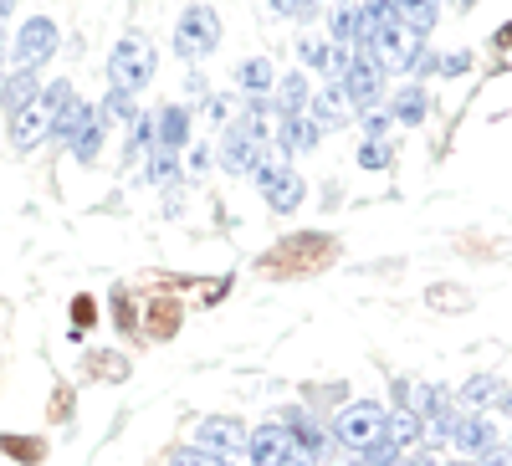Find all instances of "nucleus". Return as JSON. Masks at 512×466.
<instances>
[{"label":"nucleus","mask_w":512,"mask_h":466,"mask_svg":"<svg viewBox=\"0 0 512 466\" xmlns=\"http://www.w3.org/2000/svg\"><path fill=\"white\" fill-rule=\"evenodd\" d=\"M0 67H6V36H0Z\"/></svg>","instance_id":"obj_39"},{"label":"nucleus","mask_w":512,"mask_h":466,"mask_svg":"<svg viewBox=\"0 0 512 466\" xmlns=\"http://www.w3.org/2000/svg\"><path fill=\"white\" fill-rule=\"evenodd\" d=\"M236 82H241L246 93H267L272 82H277V72H272V62H267V57H251V62H241V67H236Z\"/></svg>","instance_id":"obj_22"},{"label":"nucleus","mask_w":512,"mask_h":466,"mask_svg":"<svg viewBox=\"0 0 512 466\" xmlns=\"http://www.w3.org/2000/svg\"><path fill=\"white\" fill-rule=\"evenodd\" d=\"M57 47H62V36H57V21H52V16H31V21L21 26V36H16L21 67H47V62L57 57Z\"/></svg>","instance_id":"obj_9"},{"label":"nucleus","mask_w":512,"mask_h":466,"mask_svg":"<svg viewBox=\"0 0 512 466\" xmlns=\"http://www.w3.org/2000/svg\"><path fill=\"white\" fill-rule=\"evenodd\" d=\"M395 6H410V0H395Z\"/></svg>","instance_id":"obj_42"},{"label":"nucleus","mask_w":512,"mask_h":466,"mask_svg":"<svg viewBox=\"0 0 512 466\" xmlns=\"http://www.w3.org/2000/svg\"><path fill=\"white\" fill-rule=\"evenodd\" d=\"M195 451H205L210 461H236L246 456V426L231 415H205L195 431Z\"/></svg>","instance_id":"obj_7"},{"label":"nucleus","mask_w":512,"mask_h":466,"mask_svg":"<svg viewBox=\"0 0 512 466\" xmlns=\"http://www.w3.org/2000/svg\"><path fill=\"white\" fill-rule=\"evenodd\" d=\"M221 164L231 169V175H256V169L267 164V144L256 139L246 123H231V129H226V159Z\"/></svg>","instance_id":"obj_11"},{"label":"nucleus","mask_w":512,"mask_h":466,"mask_svg":"<svg viewBox=\"0 0 512 466\" xmlns=\"http://www.w3.org/2000/svg\"><path fill=\"white\" fill-rule=\"evenodd\" d=\"M359 164L364 169H384V164H390V144H364L359 149Z\"/></svg>","instance_id":"obj_31"},{"label":"nucleus","mask_w":512,"mask_h":466,"mask_svg":"<svg viewBox=\"0 0 512 466\" xmlns=\"http://www.w3.org/2000/svg\"><path fill=\"white\" fill-rule=\"evenodd\" d=\"M308 118L318 123V129H344L349 113H344V88H323L308 98Z\"/></svg>","instance_id":"obj_17"},{"label":"nucleus","mask_w":512,"mask_h":466,"mask_svg":"<svg viewBox=\"0 0 512 466\" xmlns=\"http://www.w3.org/2000/svg\"><path fill=\"white\" fill-rule=\"evenodd\" d=\"M390 466H415V461H405V451H400V456H395V461H390Z\"/></svg>","instance_id":"obj_38"},{"label":"nucleus","mask_w":512,"mask_h":466,"mask_svg":"<svg viewBox=\"0 0 512 466\" xmlns=\"http://www.w3.org/2000/svg\"><path fill=\"white\" fill-rule=\"evenodd\" d=\"M313 6L318 0H272V11H282V16H313Z\"/></svg>","instance_id":"obj_33"},{"label":"nucleus","mask_w":512,"mask_h":466,"mask_svg":"<svg viewBox=\"0 0 512 466\" xmlns=\"http://www.w3.org/2000/svg\"><path fill=\"white\" fill-rule=\"evenodd\" d=\"M246 456H251V466H282L292 456V431L287 426H256L246 436Z\"/></svg>","instance_id":"obj_12"},{"label":"nucleus","mask_w":512,"mask_h":466,"mask_svg":"<svg viewBox=\"0 0 512 466\" xmlns=\"http://www.w3.org/2000/svg\"><path fill=\"white\" fill-rule=\"evenodd\" d=\"M333 241L328 236H313V231H303L297 241H287V246H277V251H267L262 257V272H272V277H313L323 262H333Z\"/></svg>","instance_id":"obj_3"},{"label":"nucleus","mask_w":512,"mask_h":466,"mask_svg":"<svg viewBox=\"0 0 512 466\" xmlns=\"http://www.w3.org/2000/svg\"><path fill=\"white\" fill-rule=\"evenodd\" d=\"M154 144L169 149V154H180V149L190 144V108H180V103L159 108V118H154Z\"/></svg>","instance_id":"obj_13"},{"label":"nucleus","mask_w":512,"mask_h":466,"mask_svg":"<svg viewBox=\"0 0 512 466\" xmlns=\"http://www.w3.org/2000/svg\"><path fill=\"white\" fill-rule=\"evenodd\" d=\"M169 466H210V456L195 451V446H175V451H169Z\"/></svg>","instance_id":"obj_32"},{"label":"nucleus","mask_w":512,"mask_h":466,"mask_svg":"<svg viewBox=\"0 0 512 466\" xmlns=\"http://www.w3.org/2000/svg\"><path fill=\"white\" fill-rule=\"evenodd\" d=\"M16 11V0H0V26H6V16Z\"/></svg>","instance_id":"obj_36"},{"label":"nucleus","mask_w":512,"mask_h":466,"mask_svg":"<svg viewBox=\"0 0 512 466\" xmlns=\"http://www.w3.org/2000/svg\"><path fill=\"white\" fill-rule=\"evenodd\" d=\"M77 93H72V82L67 77H57V82H47L16 118H11V144L26 154V149H36L41 139H52V129H57V118L67 113V103H72Z\"/></svg>","instance_id":"obj_1"},{"label":"nucleus","mask_w":512,"mask_h":466,"mask_svg":"<svg viewBox=\"0 0 512 466\" xmlns=\"http://www.w3.org/2000/svg\"><path fill=\"white\" fill-rule=\"evenodd\" d=\"M0 451L26 461V466H36L41 456H47V441H36V436H0Z\"/></svg>","instance_id":"obj_24"},{"label":"nucleus","mask_w":512,"mask_h":466,"mask_svg":"<svg viewBox=\"0 0 512 466\" xmlns=\"http://www.w3.org/2000/svg\"><path fill=\"white\" fill-rule=\"evenodd\" d=\"M425 113H431V98H425V88H400L390 98V118L395 123H425Z\"/></svg>","instance_id":"obj_20"},{"label":"nucleus","mask_w":512,"mask_h":466,"mask_svg":"<svg viewBox=\"0 0 512 466\" xmlns=\"http://www.w3.org/2000/svg\"><path fill=\"white\" fill-rule=\"evenodd\" d=\"M103 134H108V123H103V113H98V103H93V113L82 118V129L67 139V154H72V159H82V164H93V159H98V149H103Z\"/></svg>","instance_id":"obj_16"},{"label":"nucleus","mask_w":512,"mask_h":466,"mask_svg":"<svg viewBox=\"0 0 512 466\" xmlns=\"http://www.w3.org/2000/svg\"><path fill=\"white\" fill-rule=\"evenodd\" d=\"M466 410H487V405H497L502 400V385H497V379L492 374H477V379H466V385H461V395H456Z\"/></svg>","instance_id":"obj_21"},{"label":"nucleus","mask_w":512,"mask_h":466,"mask_svg":"<svg viewBox=\"0 0 512 466\" xmlns=\"http://www.w3.org/2000/svg\"><path fill=\"white\" fill-rule=\"evenodd\" d=\"M256 190L267 195L272 210H297L303 205V180H297L282 159H267L262 169H256Z\"/></svg>","instance_id":"obj_10"},{"label":"nucleus","mask_w":512,"mask_h":466,"mask_svg":"<svg viewBox=\"0 0 512 466\" xmlns=\"http://www.w3.org/2000/svg\"><path fill=\"white\" fill-rule=\"evenodd\" d=\"M446 466H472V461H446Z\"/></svg>","instance_id":"obj_40"},{"label":"nucleus","mask_w":512,"mask_h":466,"mask_svg":"<svg viewBox=\"0 0 512 466\" xmlns=\"http://www.w3.org/2000/svg\"><path fill=\"white\" fill-rule=\"evenodd\" d=\"M384 420H390V410H384V405L359 400V405H349V410H338V420H333V441H338V446H349V451H369V446L384 441Z\"/></svg>","instance_id":"obj_5"},{"label":"nucleus","mask_w":512,"mask_h":466,"mask_svg":"<svg viewBox=\"0 0 512 466\" xmlns=\"http://www.w3.org/2000/svg\"><path fill=\"white\" fill-rule=\"evenodd\" d=\"M420 436H425V420H420V410H410V405L390 410V420H384V441H395L400 451H410Z\"/></svg>","instance_id":"obj_18"},{"label":"nucleus","mask_w":512,"mask_h":466,"mask_svg":"<svg viewBox=\"0 0 512 466\" xmlns=\"http://www.w3.org/2000/svg\"><path fill=\"white\" fill-rule=\"evenodd\" d=\"M333 47H349V41H359V6H344L333 11V31H328Z\"/></svg>","instance_id":"obj_25"},{"label":"nucleus","mask_w":512,"mask_h":466,"mask_svg":"<svg viewBox=\"0 0 512 466\" xmlns=\"http://www.w3.org/2000/svg\"><path fill=\"white\" fill-rule=\"evenodd\" d=\"M98 113H103V123H134V118H139V113H134V98L118 93V88H108V98L98 103Z\"/></svg>","instance_id":"obj_26"},{"label":"nucleus","mask_w":512,"mask_h":466,"mask_svg":"<svg viewBox=\"0 0 512 466\" xmlns=\"http://www.w3.org/2000/svg\"><path fill=\"white\" fill-rule=\"evenodd\" d=\"M308 77L303 72H287L282 82H277V113L282 118H292V113H308Z\"/></svg>","instance_id":"obj_19"},{"label":"nucleus","mask_w":512,"mask_h":466,"mask_svg":"<svg viewBox=\"0 0 512 466\" xmlns=\"http://www.w3.org/2000/svg\"><path fill=\"white\" fill-rule=\"evenodd\" d=\"M400 21L425 41V36H431V26H436V0H410V6H400Z\"/></svg>","instance_id":"obj_23"},{"label":"nucleus","mask_w":512,"mask_h":466,"mask_svg":"<svg viewBox=\"0 0 512 466\" xmlns=\"http://www.w3.org/2000/svg\"><path fill=\"white\" fill-rule=\"evenodd\" d=\"M456 6H472V0H456Z\"/></svg>","instance_id":"obj_41"},{"label":"nucleus","mask_w":512,"mask_h":466,"mask_svg":"<svg viewBox=\"0 0 512 466\" xmlns=\"http://www.w3.org/2000/svg\"><path fill=\"white\" fill-rule=\"evenodd\" d=\"M482 466H512V446H492V451H482Z\"/></svg>","instance_id":"obj_34"},{"label":"nucleus","mask_w":512,"mask_h":466,"mask_svg":"<svg viewBox=\"0 0 512 466\" xmlns=\"http://www.w3.org/2000/svg\"><path fill=\"white\" fill-rule=\"evenodd\" d=\"M149 175L164 185V180H175L180 175V164H175V154H169V149H154V164H149Z\"/></svg>","instance_id":"obj_28"},{"label":"nucleus","mask_w":512,"mask_h":466,"mask_svg":"<svg viewBox=\"0 0 512 466\" xmlns=\"http://www.w3.org/2000/svg\"><path fill=\"white\" fill-rule=\"evenodd\" d=\"M497 405H502V410H512V390H502V400H497Z\"/></svg>","instance_id":"obj_37"},{"label":"nucleus","mask_w":512,"mask_h":466,"mask_svg":"<svg viewBox=\"0 0 512 466\" xmlns=\"http://www.w3.org/2000/svg\"><path fill=\"white\" fill-rule=\"evenodd\" d=\"M72 323H77V333L93 328V323H98V303H93V298H77V303H72Z\"/></svg>","instance_id":"obj_30"},{"label":"nucleus","mask_w":512,"mask_h":466,"mask_svg":"<svg viewBox=\"0 0 512 466\" xmlns=\"http://www.w3.org/2000/svg\"><path fill=\"white\" fill-rule=\"evenodd\" d=\"M303 57H308L318 72H333V47H328V41H303Z\"/></svg>","instance_id":"obj_29"},{"label":"nucleus","mask_w":512,"mask_h":466,"mask_svg":"<svg viewBox=\"0 0 512 466\" xmlns=\"http://www.w3.org/2000/svg\"><path fill=\"white\" fill-rule=\"evenodd\" d=\"M149 318H154L149 328H154L159 338H175V328H180V308H175V303H154V313H149Z\"/></svg>","instance_id":"obj_27"},{"label":"nucleus","mask_w":512,"mask_h":466,"mask_svg":"<svg viewBox=\"0 0 512 466\" xmlns=\"http://www.w3.org/2000/svg\"><path fill=\"white\" fill-rule=\"evenodd\" d=\"M344 98H349L354 108H364V113L384 98V62L374 57V47H359V52L349 57V72H344Z\"/></svg>","instance_id":"obj_6"},{"label":"nucleus","mask_w":512,"mask_h":466,"mask_svg":"<svg viewBox=\"0 0 512 466\" xmlns=\"http://www.w3.org/2000/svg\"><path fill=\"white\" fill-rule=\"evenodd\" d=\"M282 466H318V456H308V451H297V446H292V456H287Z\"/></svg>","instance_id":"obj_35"},{"label":"nucleus","mask_w":512,"mask_h":466,"mask_svg":"<svg viewBox=\"0 0 512 466\" xmlns=\"http://www.w3.org/2000/svg\"><path fill=\"white\" fill-rule=\"evenodd\" d=\"M221 47V16L205 6V0H195V6L180 11V26H175V52L185 62H205L210 52Z\"/></svg>","instance_id":"obj_4"},{"label":"nucleus","mask_w":512,"mask_h":466,"mask_svg":"<svg viewBox=\"0 0 512 466\" xmlns=\"http://www.w3.org/2000/svg\"><path fill=\"white\" fill-rule=\"evenodd\" d=\"M41 93V72L36 67H21V72H6V82H0V108H6L11 118Z\"/></svg>","instance_id":"obj_14"},{"label":"nucleus","mask_w":512,"mask_h":466,"mask_svg":"<svg viewBox=\"0 0 512 466\" xmlns=\"http://www.w3.org/2000/svg\"><path fill=\"white\" fill-rule=\"evenodd\" d=\"M154 72H159V52H154V41L144 36V31H123V41L108 52V88H118V93H144L149 82H154Z\"/></svg>","instance_id":"obj_2"},{"label":"nucleus","mask_w":512,"mask_h":466,"mask_svg":"<svg viewBox=\"0 0 512 466\" xmlns=\"http://www.w3.org/2000/svg\"><path fill=\"white\" fill-rule=\"evenodd\" d=\"M436 436H451L461 451H472V456H482V451L497 446L492 420H482L477 410H446V415H436Z\"/></svg>","instance_id":"obj_8"},{"label":"nucleus","mask_w":512,"mask_h":466,"mask_svg":"<svg viewBox=\"0 0 512 466\" xmlns=\"http://www.w3.org/2000/svg\"><path fill=\"white\" fill-rule=\"evenodd\" d=\"M318 134H323V129H318L308 113H292V118L277 123V149H282V154H308V149L318 144Z\"/></svg>","instance_id":"obj_15"}]
</instances>
